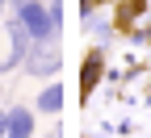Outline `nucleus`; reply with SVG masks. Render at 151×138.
Wrapping results in <instances>:
<instances>
[{
	"label": "nucleus",
	"mask_w": 151,
	"mask_h": 138,
	"mask_svg": "<svg viewBox=\"0 0 151 138\" xmlns=\"http://www.w3.org/2000/svg\"><path fill=\"white\" fill-rule=\"evenodd\" d=\"M17 21L29 29L34 42H42V38H59L55 25H50V9L42 4V0H17Z\"/></svg>",
	"instance_id": "2"
},
{
	"label": "nucleus",
	"mask_w": 151,
	"mask_h": 138,
	"mask_svg": "<svg viewBox=\"0 0 151 138\" xmlns=\"http://www.w3.org/2000/svg\"><path fill=\"white\" fill-rule=\"evenodd\" d=\"M25 71L38 75V80H59V71H63L59 38H42V42H34V46H29V59H25Z\"/></svg>",
	"instance_id": "1"
},
{
	"label": "nucleus",
	"mask_w": 151,
	"mask_h": 138,
	"mask_svg": "<svg viewBox=\"0 0 151 138\" xmlns=\"http://www.w3.org/2000/svg\"><path fill=\"white\" fill-rule=\"evenodd\" d=\"M0 138H9V109H0Z\"/></svg>",
	"instance_id": "8"
},
{
	"label": "nucleus",
	"mask_w": 151,
	"mask_h": 138,
	"mask_svg": "<svg viewBox=\"0 0 151 138\" xmlns=\"http://www.w3.org/2000/svg\"><path fill=\"white\" fill-rule=\"evenodd\" d=\"M29 46H34V38H29V29L17 21H9V54L0 59V71H17V67H25V59H29Z\"/></svg>",
	"instance_id": "3"
},
{
	"label": "nucleus",
	"mask_w": 151,
	"mask_h": 138,
	"mask_svg": "<svg viewBox=\"0 0 151 138\" xmlns=\"http://www.w3.org/2000/svg\"><path fill=\"white\" fill-rule=\"evenodd\" d=\"M50 25H55V34H63V4L59 0H50Z\"/></svg>",
	"instance_id": "7"
},
{
	"label": "nucleus",
	"mask_w": 151,
	"mask_h": 138,
	"mask_svg": "<svg viewBox=\"0 0 151 138\" xmlns=\"http://www.w3.org/2000/svg\"><path fill=\"white\" fill-rule=\"evenodd\" d=\"M4 4H9V0H0V13H4Z\"/></svg>",
	"instance_id": "9"
},
{
	"label": "nucleus",
	"mask_w": 151,
	"mask_h": 138,
	"mask_svg": "<svg viewBox=\"0 0 151 138\" xmlns=\"http://www.w3.org/2000/svg\"><path fill=\"white\" fill-rule=\"evenodd\" d=\"M101 75H105V50L92 46V50L84 54V67H80V96H92V92H97Z\"/></svg>",
	"instance_id": "4"
},
{
	"label": "nucleus",
	"mask_w": 151,
	"mask_h": 138,
	"mask_svg": "<svg viewBox=\"0 0 151 138\" xmlns=\"http://www.w3.org/2000/svg\"><path fill=\"white\" fill-rule=\"evenodd\" d=\"M38 113H63V84L46 80V88L38 92Z\"/></svg>",
	"instance_id": "6"
},
{
	"label": "nucleus",
	"mask_w": 151,
	"mask_h": 138,
	"mask_svg": "<svg viewBox=\"0 0 151 138\" xmlns=\"http://www.w3.org/2000/svg\"><path fill=\"white\" fill-rule=\"evenodd\" d=\"M9 138H34V109L25 105L9 109Z\"/></svg>",
	"instance_id": "5"
}]
</instances>
